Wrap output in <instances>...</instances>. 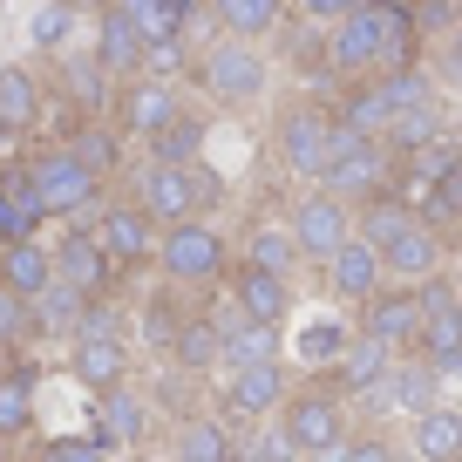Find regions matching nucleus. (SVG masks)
Returning a JSON list of instances; mask_svg holds the SVG:
<instances>
[{
    "label": "nucleus",
    "mask_w": 462,
    "mask_h": 462,
    "mask_svg": "<svg viewBox=\"0 0 462 462\" xmlns=\"http://www.w3.org/2000/svg\"><path fill=\"white\" fill-rule=\"evenodd\" d=\"M402 184V157L388 150V136H361V130H346V143L333 150V163L319 171V190H333V198L346 204H367L381 198V190Z\"/></svg>",
    "instance_id": "obj_1"
},
{
    "label": "nucleus",
    "mask_w": 462,
    "mask_h": 462,
    "mask_svg": "<svg viewBox=\"0 0 462 462\" xmlns=\"http://www.w3.org/2000/svg\"><path fill=\"white\" fill-rule=\"evenodd\" d=\"M136 204H143L157 225L204 217V204H217V171H204V163H163V157H150L143 177H136Z\"/></svg>",
    "instance_id": "obj_2"
},
{
    "label": "nucleus",
    "mask_w": 462,
    "mask_h": 462,
    "mask_svg": "<svg viewBox=\"0 0 462 462\" xmlns=\"http://www.w3.org/2000/svg\"><path fill=\"white\" fill-rule=\"evenodd\" d=\"M198 88L211 102H225V109H245V102L265 96V55L259 42H245V34H231V42H211L198 55Z\"/></svg>",
    "instance_id": "obj_3"
},
{
    "label": "nucleus",
    "mask_w": 462,
    "mask_h": 462,
    "mask_svg": "<svg viewBox=\"0 0 462 462\" xmlns=\"http://www.w3.org/2000/svg\"><path fill=\"white\" fill-rule=\"evenodd\" d=\"M340 143H346L340 109H313V102H300V109L279 116V163H286L292 177H313V184H319V171L333 163Z\"/></svg>",
    "instance_id": "obj_4"
},
{
    "label": "nucleus",
    "mask_w": 462,
    "mask_h": 462,
    "mask_svg": "<svg viewBox=\"0 0 462 462\" xmlns=\"http://www.w3.org/2000/svg\"><path fill=\"white\" fill-rule=\"evenodd\" d=\"M163 279L177 286H211L225 273V231L204 225V217H184V225H163V252H157Z\"/></svg>",
    "instance_id": "obj_5"
},
{
    "label": "nucleus",
    "mask_w": 462,
    "mask_h": 462,
    "mask_svg": "<svg viewBox=\"0 0 462 462\" xmlns=\"http://www.w3.org/2000/svg\"><path fill=\"white\" fill-rule=\"evenodd\" d=\"M292 238H300V252H306V265H327L333 252L361 231V217H354V204L346 198H333V190H306L300 204H292Z\"/></svg>",
    "instance_id": "obj_6"
},
{
    "label": "nucleus",
    "mask_w": 462,
    "mask_h": 462,
    "mask_svg": "<svg viewBox=\"0 0 462 462\" xmlns=\"http://www.w3.org/2000/svg\"><path fill=\"white\" fill-rule=\"evenodd\" d=\"M361 402L374 408V415H408L415 421V415H429V408L442 402V374H435L429 354H394V367L361 394Z\"/></svg>",
    "instance_id": "obj_7"
},
{
    "label": "nucleus",
    "mask_w": 462,
    "mask_h": 462,
    "mask_svg": "<svg viewBox=\"0 0 462 462\" xmlns=\"http://www.w3.org/2000/svg\"><path fill=\"white\" fill-rule=\"evenodd\" d=\"M28 171H34V190H42L48 217H82L88 204H96V190H102V177L88 171L75 150H42Z\"/></svg>",
    "instance_id": "obj_8"
},
{
    "label": "nucleus",
    "mask_w": 462,
    "mask_h": 462,
    "mask_svg": "<svg viewBox=\"0 0 462 462\" xmlns=\"http://www.w3.org/2000/svg\"><path fill=\"white\" fill-rule=\"evenodd\" d=\"M319 273H327V292H333V300H346V306H367L381 286H388V259H381V245L367 238V231H354Z\"/></svg>",
    "instance_id": "obj_9"
},
{
    "label": "nucleus",
    "mask_w": 462,
    "mask_h": 462,
    "mask_svg": "<svg viewBox=\"0 0 462 462\" xmlns=\"http://www.w3.org/2000/svg\"><path fill=\"white\" fill-rule=\"evenodd\" d=\"M279 429L292 435V448H300V456L346 442V394H340V388H327V394H319V388H313V394H292Z\"/></svg>",
    "instance_id": "obj_10"
},
{
    "label": "nucleus",
    "mask_w": 462,
    "mask_h": 462,
    "mask_svg": "<svg viewBox=\"0 0 462 462\" xmlns=\"http://www.w3.org/2000/svg\"><path fill=\"white\" fill-rule=\"evenodd\" d=\"M327 61L340 82H361V75H381V34H374V7H354L346 21H333L327 34Z\"/></svg>",
    "instance_id": "obj_11"
},
{
    "label": "nucleus",
    "mask_w": 462,
    "mask_h": 462,
    "mask_svg": "<svg viewBox=\"0 0 462 462\" xmlns=\"http://www.w3.org/2000/svg\"><path fill=\"white\" fill-rule=\"evenodd\" d=\"M96 238L116 252V265H150L163 252V231H157V217L143 211V204H109L102 211V225H96Z\"/></svg>",
    "instance_id": "obj_12"
},
{
    "label": "nucleus",
    "mask_w": 462,
    "mask_h": 462,
    "mask_svg": "<svg viewBox=\"0 0 462 462\" xmlns=\"http://www.w3.org/2000/svg\"><path fill=\"white\" fill-rule=\"evenodd\" d=\"M361 333H374V340H388L394 354H408V346H421V292H415V286H402V292H388V286H381L374 300L361 306Z\"/></svg>",
    "instance_id": "obj_13"
},
{
    "label": "nucleus",
    "mask_w": 462,
    "mask_h": 462,
    "mask_svg": "<svg viewBox=\"0 0 462 462\" xmlns=\"http://www.w3.org/2000/svg\"><path fill=\"white\" fill-rule=\"evenodd\" d=\"M286 402H292V388H286V367L279 361H252V367H231L225 374V408L231 415L259 421V415H273V408H286Z\"/></svg>",
    "instance_id": "obj_14"
},
{
    "label": "nucleus",
    "mask_w": 462,
    "mask_h": 462,
    "mask_svg": "<svg viewBox=\"0 0 462 462\" xmlns=\"http://www.w3.org/2000/svg\"><path fill=\"white\" fill-rule=\"evenodd\" d=\"M55 273H61V279H75L88 300H102V292L116 286V252L102 245L96 231H69V238L55 245Z\"/></svg>",
    "instance_id": "obj_15"
},
{
    "label": "nucleus",
    "mask_w": 462,
    "mask_h": 462,
    "mask_svg": "<svg viewBox=\"0 0 462 462\" xmlns=\"http://www.w3.org/2000/svg\"><path fill=\"white\" fill-rule=\"evenodd\" d=\"M96 55H102V69H109V75H136V69H150V34L136 28V14L123 7V0H116V7H102Z\"/></svg>",
    "instance_id": "obj_16"
},
{
    "label": "nucleus",
    "mask_w": 462,
    "mask_h": 462,
    "mask_svg": "<svg viewBox=\"0 0 462 462\" xmlns=\"http://www.w3.org/2000/svg\"><path fill=\"white\" fill-rule=\"evenodd\" d=\"M381 259H388V279L415 286V279L442 273V238H435V225H429V217H415L408 231H394L388 245H381Z\"/></svg>",
    "instance_id": "obj_17"
},
{
    "label": "nucleus",
    "mask_w": 462,
    "mask_h": 462,
    "mask_svg": "<svg viewBox=\"0 0 462 462\" xmlns=\"http://www.w3.org/2000/svg\"><path fill=\"white\" fill-rule=\"evenodd\" d=\"M388 367H394V346H388V340H374V333H354V340H346V354L327 367V374H333V388H340L346 402H361V394L374 388Z\"/></svg>",
    "instance_id": "obj_18"
},
{
    "label": "nucleus",
    "mask_w": 462,
    "mask_h": 462,
    "mask_svg": "<svg viewBox=\"0 0 462 462\" xmlns=\"http://www.w3.org/2000/svg\"><path fill=\"white\" fill-rule=\"evenodd\" d=\"M69 367H75V381L82 388H116V381L130 374V346L116 340V333H75V354H69Z\"/></svg>",
    "instance_id": "obj_19"
},
{
    "label": "nucleus",
    "mask_w": 462,
    "mask_h": 462,
    "mask_svg": "<svg viewBox=\"0 0 462 462\" xmlns=\"http://www.w3.org/2000/svg\"><path fill=\"white\" fill-rule=\"evenodd\" d=\"M177 88L171 75H143V82H130V96H123V130L130 136H157L163 123H177Z\"/></svg>",
    "instance_id": "obj_20"
},
{
    "label": "nucleus",
    "mask_w": 462,
    "mask_h": 462,
    "mask_svg": "<svg viewBox=\"0 0 462 462\" xmlns=\"http://www.w3.org/2000/svg\"><path fill=\"white\" fill-rule=\"evenodd\" d=\"M48 211H42V190H34V171H7L0 177V238H42Z\"/></svg>",
    "instance_id": "obj_21"
},
{
    "label": "nucleus",
    "mask_w": 462,
    "mask_h": 462,
    "mask_svg": "<svg viewBox=\"0 0 462 462\" xmlns=\"http://www.w3.org/2000/svg\"><path fill=\"white\" fill-rule=\"evenodd\" d=\"M408 456L415 462H456L462 456V408L435 402L429 415L408 421Z\"/></svg>",
    "instance_id": "obj_22"
},
{
    "label": "nucleus",
    "mask_w": 462,
    "mask_h": 462,
    "mask_svg": "<svg viewBox=\"0 0 462 462\" xmlns=\"http://www.w3.org/2000/svg\"><path fill=\"white\" fill-rule=\"evenodd\" d=\"M231 300H238V313H252V319H265V327H279V319H286V306H292V286H286V273L245 265V273L231 279Z\"/></svg>",
    "instance_id": "obj_23"
},
{
    "label": "nucleus",
    "mask_w": 462,
    "mask_h": 462,
    "mask_svg": "<svg viewBox=\"0 0 462 462\" xmlns=\"http://www.w3.org/2000/svg\"><path fill=\"white\" fill-rule=\"evenodd\" d=\"M82 313H88V292L75 286V279H61V273L34 292V333H69V340H75Z\"/></svg>",
    "instance_id": "obj_24"
},
{
    "label": "nucleus",
    "mask_w": 462,
    "mask_h": 462,
    "mask_svg": "<svg viewBox=\"0 0 462 462\" xmlns=\"http://www.w3.org/2000/svg\"><path fill=\"white\" fill-rule=\"evenodd\" d=\"M48 279H55V252L42 245V238H14V245H0V286H14V292H42Z\"/></svg>",
    "instance_id": "obj_25"
},
{
    "label": "nucleus",
    "mask_w": 462,
    "mask_h": 462,
    "mask_svg": "<svg viewBox=\"0 0 462 462\" xmlns=\"http://www.w3.org/2000/svg\"><path fill=\"white\" fill-rule=\"evenodd\" d=\"M340 123H346V130H361V136H381L394 123V102H388V88H381V75H361V82L346 88Z\"/></svg>",
    "instance_id": "obj_26"
},
{
    "label": "nucleus",
    "mask_w": 462,
    "mask_h": 462,
    "mask_svg": "<svg viewBox=\"0 0 462 462\" xmlns=\"http://www.w3.org/2000/svg\"><path fill=\"white\" fill-rule=\"evenodd\" d=\"M381 136H388L394 157H415V150H429L435 136H448V116H442V102H421V109H402Z\"/></svg>",
    "instance_id": "obj_27"
},
{
    "label": "nucleus",
    "mask_w": 462,
    "mask_h": 462,
    "mask_svg": "<svg viewBox=\"0 0 462 462\" xmlns=\"http://www.w3.org/2000/svg\"><path fill=\"white\" fill-rule=\"evenodd\" d=\"M346 340H354V333H346V319H333V313H319V319H306L300 327V340H292V354H300V367H333L346 354Z\"/></svg>",
    "instance_id": "obj_28"
},
{
    "label": "nucleus",
    "mask_w": 462,
    "mask_h": 462,
    "mask_svg": "<svg viewBox=\"0 0 462 462\" xmlns=\"http://www.w3.org/2000/svg\"><path fill=\"white\" fill-rule=\"evenodd\" d=\"M306 252H300V238H292V225H252V238H245V265H265V273H286L292 279V265H300Z\"/></svg>",
    "instance_id": "obj_29"
},
{
    "label": "nucleus",
    "mask_w": 462,
    "mask_h": 462,
    "mask_svg": "<svg viewBox=\"0 0 462 462\" xmlns=\"http://www.w3.org/2000/svg\"><path fill=\"white\" fill-rule=\"evenodd\" d=\"M96 408H102V429H96V435H109L116 448L143 435V394H136V388H123V381H116V388H102Z\"/></svg>",
    "instance_id": "obj_30"
},
{
    "label": "nucleus",
    "mask_w": 462,
    "mask_h": 462,
    "mask_svg": "<svg viewBox=\"0 0 462 462\" xmlns=\"http://www.w3.org/2000/svg\"><path fill=\"white\" fill-rule=\"evenodd\" d=\"M0 116H7V130H34L42 123V88H34L28 69H0Z\"/></svg>",
    "instance_id": "obj_31"
},
{
    "label": "nucleus",
    "mask_w": 462,
    "mask_h": 462,
    "mask_svg": "<svg viewBox=\"0 0 462 462\" xmlns=\"http://www.w3.org/2000/svg\"><path fill=\"white\" fill-rule=\"evenodd\" d=\"M211 361H225V327H211V319L177 327V367H184V374H204Z\"/></svg>",
    "instance_id": "obj_32"
},
{
    "label": "nucleus",
    "mask_w": 462,
    "mask_h": 462,
    "mask_svg": "<svg viewBox=\"0 0 462 462\" xmlns=\"http://www.w3.org/2000/svg\"><path fill=\"white\" fill-rule=\"evenodd\" d=\"M177 456L184 462H238V448H231V429L225 421H184V435H177Z\"/></svg>",
    "instance_id": "obj_33"
},
{
    "label": "nucleus",
    "mask_w": 462,
    "mask_h": 462,
    "mask_svg": "<svg viewBox=\"0 0 462 462\" xmlns=\"http://www.w3.org/2000/svg\"><path fill=\"white\" fill-rule=\"evenodd\" d=\"M415 211L429 217L435 231H442V225H462V157H456V163H448V171L415 198Z\"/></svg>",
    "instance_id": "obj_34"
},
{
    "label": "nucleus",
    "mask_w": 462,
    "mask_h": 462,
    "mask_svg": "<svg viewBox=\"0 0 462 462\" xmlns=\"http://www.w3.org/2000/svg\"><path fill=\"white\" fill-rule=\"evenodd\" d=\"M143 143H150V157H163V163H198L204 123H198V116H177V123H163V130L143 136Z\"/></svg>",
    "instance_id": "obj_35"
},
{
    "label": "nucleus",
    "mask_w": 462,
    "mask_h": 462,
    "mask_svg": "<svg viewBox=\"0 0 462 462\" xmlns=\"http://www.w3.org/2000/svg\"><path fill=\"white\" fill-rule=\"evenodd\" d=\"M217 21H225V34L259 42V34L279 28V0H217Z\"/></svg>",
    "instance_id": "obj_36"
},
{
    "label": "nucleus",
    "mask_w": 462,
    "mask_h": 462,
    "mask_svg": "<svg viewBox=\"0 0 462 462\" xmlns=\"http://www.w3.org/2000/svg\"><path fill=\"white\" fill-rule=\"evenodd\" d=\"M34 429V374H0V435Z\"/></svg>",
    "instance_id": "obj_37"
},
{
    "label": "nucleus",
    "mask_w": 462,
    "mask_h": 462,
    "mask_svg": "<svg viewBox=\"0 0 462 462\" xmlns=\"http://www.w3.org/2000/svg\"><path fill=\"white\" fill-rule=\"evenodd\" d=\"M69 150H75V157H82V163H88L96 177H116V163H123V150H116V136L102 130V123L75 130V136H69Z\"/></svg>",
    "instance_id": "obj_38"
},
{
    "label": "nucleus",
    "mask_w": 462,
    "mask_h": 462,
    "mask_svg": "<svg viewBox=\"0 0 462 462\" xmlns=\"http://www.w3.org/2000/svg\"><path fill=\"white\" fill-rule=\"evenodd\" d=\"M136 14V28L150 34V42H171V34H184V7L177 0H123Z\"/></svg>",
    "instance_id": "obj_39"
},
{
    "label": "nucleus",
    "mask_w": 462,
    "mask_h": 462,
    "mask_svg": "<svg viewBox=\"0 0 462 462\" xmlns=\"http://www.w3.org/2000/svg\"><path fill=\"white\" fill-rule=\"evenodd\" d=\"M109 456H116L109 435H55L42 448V462H109Z\"/></svg>",
    "instance_id": "obj_40"
},
{
    "label": "nucleus",
    "mask_w": 462,
    "mask_h": 462,
    "mask_svg": "<svg viewBox=\"0 0 462 462\" xmlns=\"http://www.w3.org/2000/svg\"><path fill=\"white\" fill-rule=\"evenodd\" d=\"M34 333V300L14 286H0V346H21Z\"/></svg>",
    "instance_id": "obj_41"
},
{
    "label": "nucleus",
    "mask_w": 462,
    "mask_h": 462,
    "mask_svg": "<svg viewBox=\"0 0 462 462\" xmlns=\"http://www.w3.org/2000/svg\"><path fill=\"white\" fill-rule=\"evenodd\" d=\"M415 21H421V34H448V28H462V0H415Z\"/></svg>",
    "instance_id": "obj_42"
},
{
    "label": "nucleus",
    "mask_w": 462,
    "mask_h": 462,
    "mask_svg": "<svg viewBox=\"0 0 462 462\" xmlns=\"http://www.w3.org/2000/svg\"><path fill=\"white\" fill-rule=\"evenodd\" d=\"M69 21H75L69 7H42V14H34V28H28L34 48H61V42H69Z\"/></svg>",
    "instance_id": "obj_43"
},
{
    "label": "nucleus",
    "mask_w": 462,
    "mask_h": 462,
    "mask_svg": "<svg viewBox=\"0 0 462 462\" xmlns=\"http://www.w3.org/2000/svg\"><path fill=\"white\" fill-rule=\"evenodd\" d=\"M346 462H394L388 435H346Z\"/></svg>",
    "instance_id": "obj_44"
},
{
    "label": "nucleus",
    "mask_w": 462,
    "mask_h": 462,
    "mask_svg": "<svg viewBox=\"0 0 462 462\" xmlns=\"http://www.w3.org/2000/svg\"><path fill=\"white\" fill-rule=\"evenodd\" d=\"M184 69V34H171V42H150V75H171Z\"/></svg>",
    "instance_id": "obj_45"
},
{
    "label": "nucleus",
    "mask_w": 462,
    "mask_h": 462,
    "mask_svg": "<svg viewBox=\"0 0 462 462\" xmlns=\"http://www.w3.org/2000/svg\"><path fill=\"white\" fill-rule=\"evenodd\" d=\"M442 75L462 88V28H448V34H442Z\"/></svg>",
    "instance_id": "obj_46"
},
{
    "label": "nucleus",
    "mask_w": 462,
    "mask_h": 462,
    "mask_svg": "<svg viewBox=\"0 0 462 462\" xmlns=\"http://www.w3.org/2000/svg\"><path fill=\"white\" fill-rule=\"evenodd\" d=\"M300 7H306L313 21H346L354 7H361V0H300Z\"/></svg>",
    "instance_id": "obj_47"
},
{
    "label": "nucleus",
    "mask_w": 462,
    "mask_h": 462,
    "mask_svg": "<svg viewBox=\"0 0 462 462\" xmlns=\"http://www.w3.org/2000/svg\"><path fill=\"white\" fill-rule=\"evenodd\" d=\"M0 136H14V130H7V116H0Z\"/></svg>",
    "instance_id": "obj_48"
},
{
    "label": "nucleus",
    "mask_w": 462,
    "mask_h": 462,
    "mask_svg": "<svg viewBox=\"0 0 462 462\" xmlns=\"http://www.w3.org/2000/svg\"><path fill=\"white\" fill-rule=\"evenodd\" d=\"M456 462H462V456H456Z\"/></svg>",
    "instance_id": "obj_49"
}]
</instances>
